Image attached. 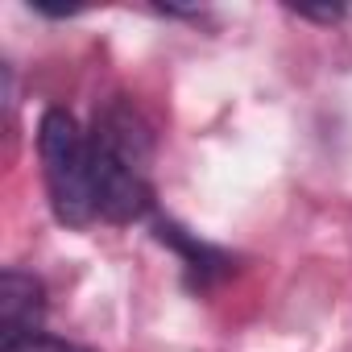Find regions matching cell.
Masks as SVG:
<instances>
[{
	"label": "cell",
	"mask_w": 352,
	"mask_h": 352,
	"mask_svg": "<svg viewBox=\"0 0 352 352\" xmlns=\"http://www.w3.org/2000/svg\"><path fill=\"white\" fill-rule=\"evenodd\" d=\"M0 352H91V348H79V344H67V340H54V336H30L21 344H9Z\"/></svg>",
	"instance_id": "3"
},
{
	"label": "cell",
	"mask_w": 352,
	"mask_h": 352,
	"mask_svg": "<svg viewBox=\"0 0 352 352\" xmlns=\"http://www.w3.org/2000/svg\"><path fill=\"white\" fill-rule=\"evenodd\" d=\"M38 157L50 208L63 224L87 228L100 220L96 208V141L63 108H46L38 124Z\"/></svg>",
	"instance_id": "1"
},
{
	"label": "cell",
	"mask_w": 352,
	"mask_h": 352,
	"mask_svg": "<svg viewBox=\"0 0 352 352\" xmlns=\"http://www.w3.org/2000/svg\"><path fill=\"white\" fill-rule=\"evenodd\" d=\"M46 315V290L34 274L5 270L0 278V331H5V348L38 336Z\"/></svg>",
	"instance_id": "2"
}]
</instances>
